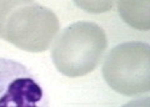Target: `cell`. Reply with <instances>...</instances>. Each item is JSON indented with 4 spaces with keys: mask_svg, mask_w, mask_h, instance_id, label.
Here are the masks:
<instances>
[{
    "mask_svg": "<svg viewBox=\"0 0 150 107\" xmlns=\"http://www.w3.org/2000/svg\"><path fill=\"white\" fill-rule=\"evenodd\" d=\"M59 32L54 11L28 0H0V39L28 52H43Z\"/></svg>",
    "mask_w": 150,
    "mask_h": 107,
    "instance_id": "1",
    "label": "cell"
},
{
    "mask_svg": "<svg viewBox=\"0 0 150 107\" xmlns=\"http://www.w3.org/2000/svg\"><path fill=\"white\" fill-rule=\"evenodd\" d=\"M108 48L105 31L91 21H78L58 35L51 49L56 70L68 77H80L94 71Z\"/></svg>",
    "mask_w": 150,
    "mask_h": 107,
    "instance_id": "2",
    "label": "cell"
},
{
    "mask_svg": "<svg viewBox=\"0 0 150 107\" xmlns=\"http://www.w3.org/2000/svg\"><path fill=\"white\" fill-rule=\"evenodd\" d=\"M103 76L110 88L125 96L150 90V48L142 41L123 43L108 54Z\"/></svg>",
    "mask_w": 150,
    "mask_h": 107,
    "instance_id": "3",
    "label": "cell"
},
{
    "mask_svg": "<svg viewBox=\"0 0 150 107\" xmlns=\"http://www.w3.org/2000/svg\"><path fill=\"white\" fill-rule=\"evenodd\" d=\"M0 107H46L43 88L26 66L1 57Z\"/></svg>",
    "mask_w": 150,
    "mask_h": 107,
    "instance_id": "4",
    "label": "cell"
},
{
    "mask_svg": "<svg viewBox=\"0 0 150 107\" xmlns=\"http://www.w3.org/2000/svg\"><path fill=\"white\" fill-rule=\"evenodd\" d=\"M118 13L129 26L137 30L150 29V1H119Z\"/></svg>",
    "mask_w": 150,
    "mask_h": 107,
    "instance_id": "5",
    "label": "cell"
},
{
    "mask_svg": "<svg viewBox=\"0 0 150 107\" xmlns=\"http://www.w3.org/2000/svg\"><path fill=\"white\" fill-rule=\"evenodd\" d=\"M78 6L90 13H101L111 9V1H75Z\"/></svg>",
    "mask_w": 150,
    "mask_h": 107,
    "instance_id": "6",
    "label": "cell"
},
{
    "mask_svg": "<svg viewBox=\"0 0 150 107\" xmlns=\"http://www.w3.org/2000/svg\"><path fill=\"white\" fill-rule=\"evenodd\" d=\"M123 107H150V100L149 97H145L142 100H134L125 104Z\"/></svg>",
    "mask_w": 150,
    "mask_h": 107,
    "instance_id": "7",
    "label": "cell"
}]
</instances>
